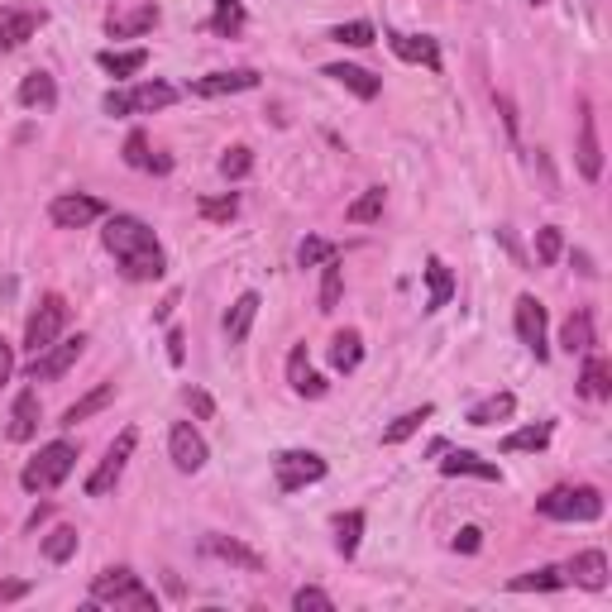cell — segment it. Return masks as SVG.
Returning a JSON list of instances; mask_svg holds the SVG:
<instances>
[{
    "instance_id": "cell-1",
    "label": "cell",
    "mask_w": 612,
    "mask_h": 612,
    "mask_svg": "<svg viewBox=\"0 0 612 612\" xmlns=\"http://www.w3.org/2000/svg\"><path fill=\"white\" fill-rule=\"evenodd\" d=\"M101 240H106V249L115 254V263L125 268L130 283H153V278H163V268H168L163 244L153 240V230L139 216H110L106 230H101Z\"/></svg>"
},
{
    "instance_id": "cell-2",
    "label": "cell",
    "mask_w": 612,
    "mask_h": 612,
    "mask_svg": "<svg viewBox=\"0 0 612 612\" xmlns=\"http://www.w3.org/2000/svg\"><path fill=\"white\" fill-rule=\"evenodd\" d=\"M91 598H96V603H115V608H134V612H153V608H158L153 589H144V584H139V574H134V569H125V565L101 569V574L91 579Z\"/></svg>"
},
{
    "instance_id": "cell-3",
    "label": "cell",
    "mask_w": 612,
    "mask_h": 612,
    "mask_svg": "<svg viewBox=\"0 0 612 612\" xmlns=\"http://www.w3.org/2000/svg\"><path fill=\"white\" fill-rule=\"evenodd\" d=\"M72 464H77V445H72V440H53V445H44L39 455L24 464L20 483L29 493H48V488H58V483L72 474Z\"/></svg>"
},
{
    "instance_id": "cell-4",
    "label": "cell",
    "mask_w": 612,
    "mask_h": 612,
    "mask_svg": "<svg viewBox=\"0 0 612 612\" xmlns=\"http://www.w3.org/2000/svg\"><path fill=\"white\" fill-rule=\"evenodd\" d=\"M536 512L550 522H598L603 493L598 488H550L546 498H536Z\"/></svg>"
},
{
    "instance_id": "cell-5",
    "label": "cell",
    "mask_w": 612,
    "mask_h": 612,
    "mask_svg": "<svg viewBox=\"0 0 612 612\" xmlns=\"http://www.w3.org/2000/svg\"><path fill=\"white\" fill-rule=\"evenodd\" d=\"M67 326V302L58 297V292H48V297H39V306L29 311V321H24V350L39 354L48 350L58 335H63Z\"/></svg>"
},
{
    "instance_id": "cell-6",
    "label": "cell",
    "mask_w": 612,
    "mask_h": 612,
    "mask_svg": "<svg viewBox=\"0 0 612 612\" xmlns=\"http://www.w3.org/2000/svg\"><path fill=\"white\" fill-rule=\"evenodd\" d=\"M177 101V87L168 82H144V87H130V91H106L101 110L106 115H149V110H163Z\"/></svg>"
},
{
    "instance_id": "cell-7",
    "label": "cell",
    "mask_w": 612,
    "mask_h": 612,
    "mask_svg": "<svg viewBox=\"0 0 612 612\" xmlns=\"http://www.w3.org/2000/svg\"><path fill=\"white\" fill-rule=\"evenodd\" d=\"M87 350V335H67V340H53L48 350H39L29 364H24V378L29 383H48V378H63L77 359Z\"/></svg>"
},
{
    "instance_id": "cell-8",
    "label": "cell",
    "mask_w": 612,
    "mask_h": 612,
    "mask_svg": "<svg viewBox=\"0 0 612 612\" xmlns=\"http://www.w3.org/2000/svg\"><path fill=\"white\" fill-rule=\"evenodd\" d=\"M134 445H139V431L125 426V431L115 436V445L106 450V459L96 464V474L87 479V498H106L110 488L120 483V474H125V464H130V455H134Z\"/></svg>"
},
{
    "instance_id": "cell-9",
    "label": "cell",
    "mask_w": 612,
    "mask_h": 612,
    "mask_svg": "<svg viewBox=\"0 0 612 612\" xmlns=\"http://www.w3.org/2000/svg\"><path fill=\"white\" fill-rule=\"evenodd\" d=\"M273 479L283 493H297L306 483H321L326 479V459L311 455V450H283V455L273 459Z\"/></svg>"
},
{
    "instance_id": "cell-10",
    "label": "cell",
    "mask_w": 612,
    "mask_h": 612,
    "mask_svg": "<svg viewBox=\"0 0 612 612\" xmlns=\"http://www.w3.org/2000/svg\"><path fill=\"white\" fill-rule=\"evenodd\" d=\"M44 10L34 5H0V53H15L20 44H29L44 29Z\"/></svg>"
},
{
    "instance_id": "cell-11",
    "label": "cell",
    "mask_w": 612,
    "mask_h": 612,
    "mask_svg": "<svg viewBox=\"0 0 612 612\" xmlns=\"http://www.w3.org/2000/svg\"><path fill=\"white\" fill-rule=\"evenodd\" d=\"M101 216H106V201L82 197V192L53 197V206H48V220H53L58 230H82V225H91V220H101Z\"/></svg>"
},
{
    "instance_id": "cell-12",
    "label": "cell",
    "mask_w": 612,
    "mask_h": 612,
    "mask_svg": "<svg viewBox=\"0 0 612 612\" xmlns=\"http://www.w3.org/2000/svg\"><path fill=\"white\" fill-rule=\"evenodd\" d=\"M512 316H517V340H522L536 359H546V354H550V345H546V306L536 302L531 292H522Z\"/></svg>"
},
{
    "instance_id": "cell-13",
    "label": "cell",
    "mask_w": 612,
    "mask_h": 612,
    "mask_svg": "<svg viewBox=\"0 0 612 612\" xmlns=\"http://www.w3.org/2000/svg\"><path fill=\"white\" fill-rule=\"evenodd\" d=\"M168 455H173V464L182 474H197V469H206V440L187 421H177L173 431H168Z\"/></svg>"
},
{
    "instance_id": "cell-14",
    "label": "cell",
    "mask_w": 612,
    "mask_h": 612,
    "mask_svg": "<svg viewBox=\"0 0 612 612\" xmlns=\"http://www.w3.org/2000/svg\"><path fill=\"white\" fill-rule=\"evenodd\" d=\"M201 550H206V555H216V560H225V565L249 569V574H259V569L268 565L259 550H249L244 541H235V536H220V531H211V536L201 541Z\"/></svg>"
},
{
    "instance_id": "cell-15",
    "label": "cell",
    "mask_w": 612,
    "mask_h": 612,
    "mask_svg": "<svg viewBox=\"0 0 612 612\" xmlns=\"http://www.w3.org/2000/svg\"><path fill=\"white\" fill-rule=\"evenodd\" d=\"M388 48H393L402 63H421L431 67V72H440V44L436 39H426V34H388Z\"/></svg>"
},
{
    "instance_id": "cell-16",
    "label": "cell",
    "mask_w": 612,
    "mask_h": 612,
    "mask_svg": "<svg viewBox=\"0 0 612 612\" xmlns=\"http://www.w3.org/2000/svg\"><path fill=\"white\" fill-rule=\"evenodd\" d=\"M259 87V72L254 67H235V72H211V77H197L192 82V96H230V91H249Z\"/></svg>"
},
{
    "instance_id": "cell-17",
    "label": "cell",
    "mask_w": 612,
    "mask_h": 612,
    "mask_svg": "<svg viewBox=\"0 0 612 612\" xmlns=\"http://www.w3.org/2000/svg\"><path fill=\"white\" fill-rule=\"evenodd\" d=\"M565 574L574 579V584H584V589H608V555L603 550H579L574 560L565 565Z\"/></svg>"
},
{
    "instance_id": "cell-18",
    "label": "cell",
    "mask_w": 612,
    "mask_h": 612,
    "mask_svg": "<svg viewBox=\"0 0 612 612\" xmlns=\"http://www.w3.org/2000/svg\"><path fill=\"white\" fill-rule=\"evenodd\" d=\"M287 383H292V393L302 397H326V378L311 369V359H306V345H297V350L287 354Z\"/></svg>"
},
{
    "instance_id": "cell-19",
    "label": "cell",
    "mask_w": 612,
    "mask_h": 612,
    "mask_svg": "<svg viewBox=\"0 0 612 612\" xmlns=\"http://www.w3.org/2000/svg\"><path fill=\"white\" fill-rule=\"evenodd\" d=\"M579 173L598 182L603 177V149H598V125H593V115L584 110L579 115Z\"/></svg>"
},
{
    "instance_id": "cell-20",
    "label": "cell",
    "mask_w": 612,
    "mask_h": 612,
    "mask_svg": "<svg viewBox=\"0 0 612 612\" xmlns=\"http://www.w3.org/2000/svg\"><path fill=\"white\" fill-rule=\"evenodd\" d=\"M153 24H158V5H134L125 15H110L106 29L110 39H139V34H149Z\"/></svg>"
},
{
    "instance_id": "cell-21",
    "label": "cell",
    "mask_w": 612,
    "mask_h": 612,
    "mask_svg": "<svg viewBox=\"0 0 612 612\" xmlns=\"http://www.w3.org/2000/svg\"><path fill=\"white\" fill-rule=\"evenodd\" d=\"M326 77L330 82H340V87H350L359 101H373V96L383 91V82H378L373 72H364V67H354V63H330Z\"/></svg>"
},
{
    "instance_id": "cell-22",
    "label": "cell",
    "mask_w": 612,
    "mask_h": 612,
    "mask_svg": "<svg viewBox=\"0 0 612 612\" xmlns=\"http://www.w3.org/2000/svg\"><path fill=\"white\" fill-rule=\"evenodd\" d=\"M440 474H445V479L474 474V479H488V483L503 479V474H498V464H488V459H479V455H469V450H455L450 459H440Z\"/></svg>"
},
{
    "instance_id": "cell-23",
    "label": "cell",
    "mask_w": 612,
    "mask_h": 612,
    "mask_svg": "<svg viewBox=\"0 0 612 612\" xmlns=\"http://www.w3.org/2000/svg\"><path fill=\"white\" fill-rule=\"evenodd\" d=\"M34 431H39V393L24 388L15 397V407H10V440H29Z\"/></svg>"
},
{
    "instance_id": "cell-24",
    "label": "cell",
    "mask_w": 612,
    "mask_h": 612,
    "mask_svg": "<svg viewBox=\"0 0 612 612\" xmlns=\"http://www.w3.org/2000/svg\"><path fill=\"white\" fill-rule=\"evenodd\" d=\"M254 316H259V292H244L240 302L225 311V340H230V345L249 340V326H254Z\"/></svg>"
},
{
    "instance_id": "cell-25",
    "label": "cell",
    "mask_w": 612,
    "mask_h": 612,
    "mask_svg": "<svg viewBox=\"0 0 612 612\" xmlns=\"http://www.w3.org/2000/svg\"><path fill=\"white\" fill-rule=\"evenodd\" d=\"M20 106L24 110H53L58 106V87H53V77L48 72H29L20 82Z\"/></svg>"
},
{
    "instance_id": "cell-26",
    "label": "cell",
    "mask_w": 612,
    "mask_h": 612,
    "mask_svg": "<svg viewBox=\"0 0 612 612\" xmlns=\"http://www.w3.org/2000/svg\"><path fill=\"white\" fill-rule=\"evenodd\" d=\"M560 350L565 354H589L593 350V316L589 311H574L560 330Z\"/></svg>"
},
{
    "instance_id": "cell-27",
    "label": "cell",
    "mask_w": 612,
    "mask_h": 612,
    "mask_svg": "<svg viewBox=\"0 0 612 612\" xmlns=\"http://www.w3.org/2000/svg\"><path fill=\"white\" fill-rule=\"evenodd\" d=\"M359 359H364L359 330H340V335L330 340V364H335V373H354L359 369Z\"/></svg>"
},
{
    "instance_id": "cell-28",
    "label": "cell",
    "mask_w": 612,
    "mask_h": 612,
    "mask_svg": "<svg viewBox=\"0 0 612 612\" xmlns=\"http://www.w3.org/2000/svg\"><path fill=\"white\" fill-rule=\"evenodd\" d=\"M512 412H517V397H512V393H493V397H483V402H474V407H469V426H493V421H507Z\"/></svg>"
},
{
    "instance_id": "cell-29",
    "label": "cell",
    "mask_w": 612,
    "mask_h": 612,
    "mask_svg": "<svg viewBox=\"0 0 612 612\" xmlns=\"http://www.w3.org/2000/svg\"><path fill=\"white\" fill-rule=\"evenodd\" d=\"M569 584V574L565 569H531V574H517V579H512V584H507V589L512 593H550V589H565Z\"/></svg>"
},
{
    "instance_id": "cell-30",
    "label": "cell",
    "mask_w": 612,
    "mask_h": 612,
    "mask_svg": "<svg viewBox=\"0 0 612 612\" xmlns=\"http://www.w3.org/2000/svg\"><path fill=\"white\" fill-rule=\"evenodd\" d=\"M426 311H440V306L450 302V292H455V278H450V268L440 259H426Z\"/></svg>"
},
{
    "instance_id": "cell-31",
    "label": "cell",
    "mask_w": 612,
    "mask_h": 612,
    "mask_svg": "<svg viewBox=\"0 0 612 612\" xmlns=\"http://www.w3.org/2000/svg\"><path fill=\"white\" fill-rule=\"evenodd\" d=\"M579 388H584V397H593V402H608V397H612L608 364H603L598 354H589V359H584V373H579Z\"/></svg>"
},
{
    "instance_id": "cell-32",
    "label": "cell",
    "mask_w": 612,
    "mask_h": 612,
    "mask_svg": "<svg viewBox=\"0 0 612 612\" xmlns=\"http://www.w3.org/2000/svg\"><path fill=\"white\" fill-rule=\"evenodd\" d=\"M96 63L106 67L110 77H134V72H144L149 53H144V48H130V53H115V48H106V53H96Z\"/></svg>"
},
{
    "instance_id": "cell-33",
    "label": "cell",
    "mask_w": 612,
    "mask_h": 612,
    "mask_svg": "<svg viewBox=\"0 0 612 612\" xmlns=\"http://www.w3.org/2000/svg\"><path fill=\"white\" fill-rule=\"evenodd\" d=\"M110 397H115V383H101V388H91L82 402H72V407L63 412V426H77V421H87L91 412H101V407H106Z\"/></svg>"
},
{
    "instance_id": "cell-34",
    "label": "cell",
    "mask_w": 612,
    "mask_h": 612,
    "mask_svg": "<svg viewBox=\"0 0 612 612\" xmlns=\"http://www.w3.org/2000/svg\"><path fill=\"white\" fill-rule=\"evenodd\" d=\"M359 536H364V512H345V517H335V550H340L345 560L359 550Z\"/></svg>"
},
{
    "instance_id": "cell-35",
    "label": "cell",
    "mask_w": 612,
    "mask_h": 612,
    "mask_svg": "<svg viewBox=\"0 0 612 612\" xmlns=\"http://www.w3.org/2000/svg\"><path fill=\"white\" fill-rule=\"evenodd\" d=\"M550 445V426L541 421V426H526V431H512V436H503V455H522V450H546Z\"/></svg>"
},
{
    "instance_id": "cell-36",
    "label": "cell",
    "mask_w": 612,
    "mask_h": 612,
    "mask_svg": "<svg viewBox=\"0 0 612 612\" xmlns=\"http://www.w3.org/2000/svg\"><path fill=\"white\" fill-rule=\"evenodd\" d=\"M72 555H77V531H72V526H58V531H48V536H44V560L63 565V560H72Z\"/></svg>"
},
{
    "instance_id": "cell-37",
    "label": "cell",
    "mask_w": 612,
    "mask_h": 612,
    "mask_svg": "<svg viewBox=\"0 0 612 612\" xmlns=\"http://www.w3.org/2000/svg\"><path fill=\"white\" fill-rule=\"evenodd\" d=\"M244 20H249V15H244L240 0H216V15H211V29H216V34H230V39H235L244 29Z\"/></svg>"
},
{
    "instance_id": "cell-38",
    "label": "cell",
    "mask_w": 612,
    "mask_h": 612,
    "mask_svg": "<svg viewBox=\"0 0 612 612\" xmlns=\"http://www.w3.org/2000/svg\"><path fill=\"white\" fill-rule=\"evenodd\" d=\"M383 201H388V192H383V187H369V192H364V197L345 211V220H354V225H369V220L383 216Z\"/></svg>"
},
{
    "instance_id": "cell-39",
    "label": "cell",
    "mask_w": 612,
    "mask_h": 612,
    "mask_svg": "<svg viewBox=\"0 0 612 612\" xmlns=\"http://www.w3.org/2000/svg\"><path fill=\"white\" fill-rule=\"evenodd\" d=\"M330 259H340V244L316 240V235H306L302 249H297V263H302V268H321V263H330Z\"/></svg>"
},
{
    "instance_id": "cell-40",
    "label": "cell",
    "mask_w": 612,
    "mask_h": 612,
    "mask_svg": "<svg viewBox=\"0 0 612 612\" xmlns=\"http://www.w3.org/2000/svg\"><path fill=\"white\" fill-rule=\"evenodd\" d=\"M421 421H431V407H416V412L397 416L393 426L383 431V445H402V440H407V436H416V431H421Z\"/></svg>"
},
{
    "instance_id": "cell-41",
    "label": "cell",
    "mask_w": 612,
    "mask_h": 612,
    "mask_svg": "<svg viewBox=\"0 0 612 612\" xmlns=\"http://www.w3.org/2000/svg\"><path fill=\"white\" fill-rule=\"evenodd\" d=\"M254 173V153L244 149V144H235V149H225V158H220V177L225 182H240V177Z\"/></svg>"
},
{
    "instance_id": "cell-42",
    "label": "cell",
    "mask_w": 612,
    "mask_h": 612,
    "mask_svg": "<svg viewBox=\"0 0 612 612\" xmlns=\"http://www.w3.org/2000/svg\"><path fill=\"white\" fill-rule=\"evenodd\" d=\"M335 44H350V48H369L373 44V24L369 20H350V24H335L330 29Z\"/></svg>"
},
{
    "instance_id": "cell-43",
    "label": "cell",
    "mask_w": 612,
    "mask_h": 612,
    "mask_svg": "<svg viewBox=\"0 0 612 612\" xmlns=\"http://www.w3.org/2000/svg\"><path fill=\"white\" fill-rule=\"evenodd\" d=\"M197 211L206 220H235V211H240V197H235V192H225V197H201Z\"/></svg>"
},
{
    "instance_id": "cell-44",
    "label": "cell",
    "mask_w": 612,
    "mask_h": 612,
    "mask_svg": "<svg viewBox=\"0 0 612 612\" xmlns=\"http://www.w3.org/2000/svg\"><path fill=\"white\" fill-rule=\"evenodd\" d=\"M326 268V278H321V311H335L340 306V259H330V263H321Z\"/></svg>"
},
{
    "instance_id": "cell-45",
    "label": "cell",
    "mask_w": 612,
    "mask_h": 612,
    "mask_svg": "<svg viewBox=\"0 0 612 612\" xmlns=\"http://www.w3.org/2000/svg\"><path fill=\"white\" fill-rule=\"evenodd\" d=\"M565 254V235L555 230V225H546V230H536V259L541 263H555Z\"/></svg>"
},
{
    "instance_id": "cell-46",
    "label": "cell",
    "mask_w": 612,
    "mask_h": 612,
    "mask_svg": "<svg viewBox=\"0 0 612 612\" xmlns=\"http://www.w3.org/2000/svg\"><path fill=\"white\" fill-rule=\"evenodd\" d=\"M125 163H130V168H153L149 139H144V130H134L130 139H125Z\"/></svg>"
},
{
    "instance_id": "cell-47",
    "label": "cell",
    "mask_w": 612,
    "mask_h": 612,
    "mask_svg": "<svg viewBox=\"0 0 612 612\" xmlns=\"http://www.w3.org/2000/svg\"><path fill=\"white\" fill-rule=\"evenodd\" d=\"M292 608H297V612H306V608L330 612V608H335V598H330L326 589H297V593H292Z\"/></svg>"
},
{
    "instance_id": "cell-48",
    "label": "cell",
    "mask_w": 612,
    "mask_h": 612,
    "mask_svg": "<svg viewBox=\"0 0 612 612\" xmlns=\"http://www.w3.org/2000/svg\"><path fill=\"white\" fill-rule=\"evenodd\" d=\"M182 402H187V407H192L197 416H216V402L201 393V388H182Z\"/></svg>"
},
{
    "instance_id": "cell-49",
    "label": "cell",
    "mask_w": 612,
    "mask_h": 612,
    "mask_svg": "<svg viewBox=\"0 0 612 612\" xmlns=\"http://www.w3.org/2000/svg\"><path fill=\"white\" fill-rule=\"evenodd\" d=\"M29 589H34L29 579H0V603H15V598H24Z\"/></svg>"
},
{
    "instance_id": "cell-50",
    "label": "cell",
    "mask_w": 612,
    "mask_h": 612,
    "mask_svg": "<svg viewBox=\"0 0 612 612\" xmlns=\"http://www.w3.org/2000/svg\"><path fill=\"white\" fill-rule=\"evenodd\" d=\"M479 546H483V531H479V526H464V531L455 536V550H464V555H474Z\"/></svg>"
},
{
    "instance_id": "cell-51",
    "label": "cell",
    "mask_w": 612,
    "mask_h": 612,
    "mask_svg": "<svg viewBox=\"0 0 612 612\" xmlns=\"http://www.w3.org/2000/svg\"><path fill=\"white\" fill-rule=\"evenodd\" d=\"M10 373H15V350H10V345H5V335H0V383H5Z\"/></svg>"
},
{
    "instance_id": "cell-52",
    "label": "cell",
    "mask_w": 612,
    "mask_h": 612,
    "mask_svg": "<svg viewBox=\"0 0 612 612\" xmlns=\"http://www.w3.org/2000/svg\"><path fill=\"white\" fill-rule=\"evenodd\" d=\"M182 330H168V359H173V364H182Z\"/></svg>"
},
{
    "instance_id": "cell-53",
    "label": "cell",
    "mask_w": 612,
    "mask_h": 612,
    "mask_svg": "<svg viewBox=\"0 0 612 612\" xmlns=\"http://www.w3.org/2000/svg\"><path fill=\"white\" fill-rule=\"evenodd\" d=\"M536 5H546V0H536Z\"/></svg>"
}]
</instances>
